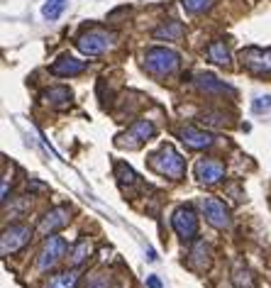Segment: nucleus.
<instances>
[{"mask_svg":"<svg viewBox=\"0 0 271 288\" xmlns=\"http://www.w3.org/2000/svg\"><path fill=\"white\" fill-rule=\"evenodd\" d=\"M115 171H117V181H120V186H132V183H137V176H134V171H132L127 164H117V166H115Z\"/></svg>","mask_w":271,"mask_h":288,"instance_id":"nucleus-24","label":"nucleus"},{"mask_svg":"<svg viewBox=\"0 0 271 288\" xmlns=\"http://www.w3.org/2000/svg\"><path fill=\"white\" fill-rule=\"evenodd\" d=\"M191 264H193V269H198V271L210 266V247H208L205 242H198V244H196L193 256H191Z\"/></svg>","mask_w":271,"mask_h":288,"instance_id":"nucleus-16","label":"nucleus"},{"mask_svg":"<svg viewBox=\"0 0 271 288\" xmlns=\"http://www.w3.org/2000/svg\"><path fill=\"white\" fill-rule=\"evenodd\" d=\"M44 98L49 100V103H54V105H66L69 100H71V91L69 88H64V86H59V88H49Z\"/></svg>","mask_w":271,"mask_h":288,"instance_id":"nucleus-22","label":"nucleus"},{"mask_svg":"<svg viewBox=\"0 0 271 288\" xmlns=\"http://www.w3.org/2000/svg\"><path fill=\"white\" fill-rule=\"evenodd\" d=\"M32 237V227L30 225H10L3 230V237H0V251L3 256H10L20 251Z\"/></svg>","mask_w":271,"mask_h":288,"instance_id":"nucleus-4","label":"nucleus"},{"mask_svg":"<svg viewBox=\"0 0 271 288\" xmlns=\"http://www.w3.org/2000/svg\"><path fill=\"white\" fill-rule=\"evenodd\" d=\"M86 288H117V283H115V278H112L110 273H105V271H95V273L88 276Z\"/></svg>","mask_w":271,"mask_h":288,"instance_id":"nucleus-20","label":"nucleus"},{"mask_svg":"<svg viewBox=\"0 0 271 288\" xmlns=\"http://www.w3.org/2000/svg\"><path fill=\"white\" fill-rule=\"evenodd\" d=\"M90 249H93V244H90L86 237H83V239H78V242L73 244V249H71V261H73V264L86 261V259H88V254H90Z\"/></svg>","mask_w":271,"mask_h":288,"instance_id":"nucleus-21","label":"nucleus"},{"mask_svg":"<svg viewBox=\"0 0 271 288\" xmlns=\"http://www.w3.org/2000/svg\"><path fill=\"white\" fill-rule=\"evenodd\" d=\"M149 164H152V169L157 173H162L166 178H174V181L183 178V173H186V161H183V156L171 144H164L159 152L152 154Z\"/></svg>","mask_w":271,"mask_h":288,"instance_id":"nucleus-1","label":"nucleus"},{"mask_svg":"<svg viewBox=\"0 0 271 288\" xmlns=\"http://www.w3.org/2000/svg\"><path fill=\"white\" fill-rule=\"evenodd\" d=\"M183 37V25L179 20H169L154 30V39H166V42H179Z\"/></svg>","mask_w":271,"mask_h":288,"instance_id":"nucleus-15","label":"nucleus"},{"mask_svg":"<svg viewBox=\"0 0 271 288\" xmlns=\"http://www.w3.org/2000/svg\"><path fill=\"white\" fill-rule=\"evenodd\" d=\"M242 64L254 71V74H269L271 71V52H264V49H244L242 52Z\"/></svg>","mask_w":271,"mask_h":288,"instance_id":"nucleus-11","label":"nucleus"},{"mask_svg":"<svg viewBox=\"0 0 271 288\" xmlns=\"http://www.w3.org/2000/svg\"><path fill=\"white\" fill-rule=\"evenodd\" d=\"M145 66L154 76H169L179 69V54L166 47H152L145 54Z\"/></svg>","mask_w":271,"mask_h":288,"instance_id":"nucleus-2","label":"nucleus"},{"mask_svg":"<svg viewBox=\"0 0 271 288\" xmlns=\"http://www.w3.org/2000/svg\"><path fill=\"white\" fill-rule=\"evenodd\" d=\"M112 44H115V35L105 32V30H90V32H86V35H81L76 39L78 52L86 54V57H98V54L108 52Z\"/></svg>","mask_w":271,"mask_h":288,"instance_id":"nucleus-3","label":"nucleus"},{"mask_svg":"<svg viewBox=\"0 0 271 288\" xmlns=\"http://www.w3.org/2000/svg\"><path fill=\"white\" fill-rule=\"evenodd\" d=\"M196 86H198L200 91L210 93V96H235V88L227 86V83H222V81L217 76H213V74H200V76L196 78Z\"/></svg>","mask_w":271,"mask_h":288,"instance_id":"nucleus-12","label":"nucleus"},{"mask_svg":"<svg viewBox=\"0 0 271 288\" xmlns=\"http://www.w3.org/2000/svg\"><path fill=\"white\" fill-rule=\"evenodd\" d=\"M64 10H66V0H47L42 5V18L47 22H54L64 15Z\"/></svg>","mask_w":271,"mask_h":288,"instance_id":"nucleus-18","label":"nucleus"},{"mask_svg":"<svg viewBox=\"0 0 271 288\" xmlns=\"http://www.w3.org/2000/svg\"><path fill=\"white\" fill-rule=\"evenodd\" d=\"M86 61H81V59H73V57H61L59 61L52 64V74L54 76H76V74H81V71H86Z\"/></svg>","mask_w":271,"mask_h":288,"instance_id":"nucleus-14","label":"nucleus"},{"mask_svg":"<svg viewBox=\"0 0 271 288\" xmlns=\"http://www.w3.org/2000/svg\"><path fill=\"white\" fill-rule=\"evenodd\" d=\"M252 110H254V113H266V110H271V96H259V98H254Z\"/></svg>","mask_w":271,"mask_h":288,"instance_id":"nucleus-26","label":"nucleus"},{"mask_svg":"<svg viewBox=\"0 0 271 288\" xmlns=\"http://www.w3.org/2000/svg\"><path fill=\"white\" fill-rule=\"evenodd\" d=\"M171 227L181 239H193L198 234V217L191 208H179L171 215Z\"/></svg>","mask_w":271,"mask_h":288,"instance_id":"nucleus-6","label":"nucleus"},{"mask_svg":"<svg viewBox=\"0 0 271 288\" xmlns=\"http://www.w3.org/2000/svg\"><path fill=\"white\" fill-rule=\"evenodd\" d=\"M69 217H71V215H69V208H66V205L52 208V210L42 217V222H39L37 230H39V234H47V237H49V234H54L56 230H61V227L69 222Z\"/></svg>","mask_w":271,"mask_h":288,"instance_id":"nucleus-10","label":"nucleus"},{"mask_svg":"<svg viewBox=\"0 0 271 288\" xmlns=\"http://www.w3.org/2000/svg\"><path fill=\"white\" fill-rule=\"evenodd\" d=\"M78 271L71 269V271H64V273H56L54 278L47 283V288H76V283H78Z\"/></svg>","mask_w":271,"mask_h":288,"instance_id":"nucleus-17","label":"nucleus"},{"mask_svg":"<svg viewBox=\"0 0 271 288\" xmlns=\"http://www.w3.org/2000/svg\"><path fill=\"white\" fill-rule=\"evenodd\" d=\"M208 57L213 64H220V66H230V52L225 47V42H213L208 47Z\"/></svg>","mask_w":271,"mask_h":288,"instance_id":"nucleus-19","label":"nucleus"},{"mask_svg":"<svg viewBox=\"0 0 271 288\" xmlns=\"http://www.w3.org/2000/svg\"><path fill=\"white\" fill-rule=\"evenodd\" d=\"M181 5H183V10H186V13H193V15H198V13H205V10H210L213 0H181Z\"/></svg>","mask_w":271,"mask_h":288,"instance_id":"nucleus-23","label":"nucleus"},{"mask_svg":"<svg viewBox=\"0 0 271 288\" xmlns=\"http://www.w3.org/2000/svg\"><path fill=\"white\" fill-rule=\"evenodd\" d=\"M147 286L149 288H164V283L159 281V276H147Z\"/></svg>","mask_w":271,"mask_h":288,"instance_id":"nucleus-28","label":"nucleus"},{"mask_svg":"<svg viewBox=\"0 0 271 288\" xmlns=\"http://www.w3.org/2000/svg\"><path fill=\"white\" fill-rule=\"evenodd\" d=\"M232 281H235L237 288H252V276H249V271L242 269V266H237V269H235Z\"/></svg>","mask_w":271,"mask_h":288,"instance_id":"nucleus-25","label":"nucleus"},{"mask_svg":"<svg viewBox=\"0 0 271 288\" xmlns=\"http://www.w3.org/2000/svg\"><path fill=\"white\" fill-rule=\"evenodd\" d=\"M181 142L186 144V147H191V149H205V147H210L215 139L210 132H203L198 127H183L181 130Z\"/></svg>","mask_w":271,"mask_h":288,"instance_id":"nucleus-13","label":"nucleus"},{"mask_svg":"<svg viewBox=\"0 0 271 288\" xmlns=\"http://www.w3.org/2000/svg\"><path fill=\"white\" fill-rule=\"evenodd\" d=\"M154 125L149 122V120H137L129 130H127L122 137H127V139H117V144L120 147H129V149H134V147H140V144H145L147 139H152L154 137Z\"/></svg>","mask_w":271,"mask_h":288,"instance_id":"nucleus-8","label":"nucleus"},{"mask_svg":"<svg viewBox=\"0 0 271 288\" xmlns=\"http://www.w3.org/2000/svg\"><path fill=\"white\" fill-rule=\"evenodd\" d=\"M203 215H205V220L217 227V230H225V227H230V210H227V205L222 203V200H217V198H205L203 200Z\"/></svg>","mask_w":271,"mask_h":288,"instance_id":"nucleus-7","label":"nucleus"},{"mask_svg":"<svg viewBox=\"0 0 271 288\" xmlns=\"http://www.w3.org/2000/svg\"><path fill=\"white\" fill-rule=\"evenodd\" d=\"M196 176H198V183L203 186H215L225 176V166L215 159H200L196 164Z\"/></svg>","mask_w":271,"mask_h":288,"instance_id":"nucleus-9","label":"nucleus"},{"mask_svg":"<svg viewBox=\"0 0 271 288\" xmlns=\"http://www.w3.org/2000/svg\"><path fill=\"white\" fill-rule=\"evenodd\" d=\"M64 254H66V242H64V237H56V234L47 237L44 244H42V249H39V256H37V269L39 271L52 269Z\"/></svg>","mask_w":271,"mask_h":288,"instance_id":"nucleus-5","label":"nucleus"},{"mask_svg":"<svg viewBox=\"0 0 271 288\" xmlns=\"http://www.w3.org/2000/svg\"><path fill=\"white\" fill-rule=\"evenodd\" d=\"M222 115H200V122H208V125H225V120H220Z\"/></svg>","mask_w":271,"mask_h":288,"instance_id":"nucleus-27","label":"nucleus"}]
</instances>
